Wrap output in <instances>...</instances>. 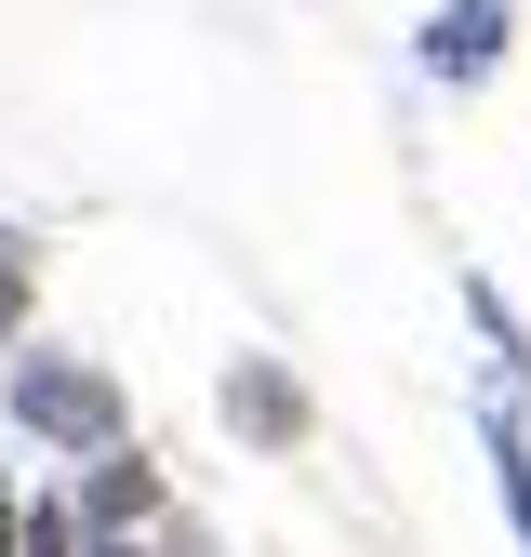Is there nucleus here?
Instances as JSON below:
<instances>
[{
  "label": "nucleus",
  "instance_id": "obj_1",
  "mask_svg": "<svg viewBox=\"0 0 531 557\" xmlns=\"http://www.w3.org/2000/svg\"><path fill=\"white\" fill-rule=\"evenodd\" d=\"M0 411H14L40 451H66V465H94V451H120V438H133L120 372H107V359H66V345H14V372H0Z\"/></svg>",
  "mask_w": 531,
  "mask_h": 557
},
{
  "label": "nucleus",
  "instance_id": "obj_2",
  "mask_svg": "<svg viewBox=\"0 0 531 557\" xmlns=\"http://www.w3.org/2000/svg\"><path fill=\"white\" fill-rule=\"evenodd\" d=\"M505 53H518V0H439V14L412 27V66H425L439 94L505 81Z\"/></svg>",
  "mask_w": 531,
  "mask_h": 557
},
{
  "label": "nucleus",
  "instance_id": "obj_3",
  "mask_svg": "<svg viewBox=\"0 0 531 557\" xmlns=\"http://www.w3.org/2000/svg\"><path fill=\"white\" fill-rule=\"evenodd\" d=\"M66 505H81V531H94V544H147V531H173V492H160V465L133 451V438H120V451H94Z\"/></svg>",
  "mask_w": 531,
  "mask_h": 557
},
{
  "label": "nucleus",
  "instance_id": "obj_4",
  "mask_svg": "<svg viewBox=\"0 0 531 557\" xmlns=\"http://www.w3.org/2000/svg\"><path fill=\"white\" fill-rule=\"evenodd\" d=\"M213 411H226V438L239 451H306V385L280 372V359H226V385H213Z\"/></svg>",
  "mask_w": 531,
  "mask_h": 557
},
{
  "label": "nucleus",
  "instance_id": "obj_5",
  "mask_svg": "<svg viewBox=\"0 0 531 557\" xmlns=\"http://www.w3.org/2000/svg\"><path fill=\"white\" fill-rule=\"evenodd\" d=\"M479 451H492V505H505V531L531 557V398H492L479 385Z\"/></svg>",
  "mask_w": 531,
  "mask_h": 557
},
{
  "label": "nucleus",
  "instance_id": "obj_6",
  "mask_svg": "<svg viewBox=\"0 0 531 557\" xmlns=\"http://www.w3.org/2000/svg\"><path fill=\"white\" fill-rule=\"evenodd\" d=\"M27 306H40V239H27V226H0V359L27 345Z\"/></svg>",
  "mask_w": 531,
  "mask_h": 557
},
{
  "label": "nucleus",
  "instance_id": "obj_7",
  "mask_svg": "<svg viewBox=\"0 0 531 557\" xmlns=\"http://www.w3.org/2000/svg\"><path fill=\"white\" fill-rule=\"evenodd\" d=\"M14 557H94L81 505H53V492H40V505H27V544H14Z\"/></svg>",
  "mask_w": 531,
  "mask_h": 557
},
{
  "label": "nucleus",
  "instance_id": "obj_8",
  "mask_svg": "<svg viewBox=\"0 0 531 557\" xmlns=\"http://www.w3.org/2000/svg\"><path fill=\"white\" fill-rule=\"evenodd\" d=\"M27 544V492H14V478H0V557H14Z\"/></svg>",
  "mask_w": 531,
  "mask_h": 557
},
{
  "label": "nucleus",
  "instance_id": "obj_9",
  "mask_svg": "<svg viewBox=\"0 0 531 557\" xmlns=\"http://www.w3.org/2000/svg\"><path fill=\"white\" fill-rule=\"evenodd\" d=\"M94 557H147V544H94Z\"/></svg>",
  "mask_w": 531,
  "mask_h": 557
}]
</instances>
